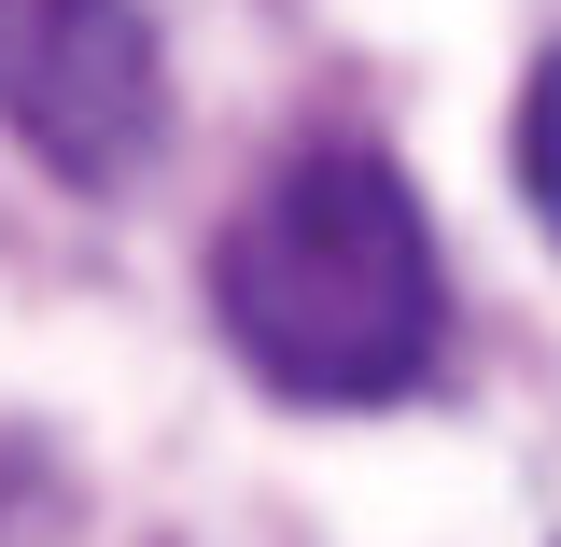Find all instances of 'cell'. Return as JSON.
<instances>
[{
	"label": "cell",
	"mask_w": 561,
	"mask_h": 547,
	"mask_svg": "<svg viewBox=\"0 0 561 547\" xmlns=\"http://www.w3.org/2000/svg\"><path fill=\"white\" fill-rule=\"evenodd\" d=\"M505 155H519V197L561 225V43L534 57V84H519V127H505Z\"/></svg>",
	"instance_id": "3957f363"
},
{
	"label": "cell",
	"mask_w": 561,
	"mask_h": 547,
	"mask_svg": "<svg viewBox=\"0 0 561 547\" xmlns=\"http://www.w3.org/2000/svg\"><path fill=\"white\" fill-rule=\"evenodd\" d=\"M210 309L239 365L295 408H393L435 379V338H449L435 225L365 140L280 155L239 197V225L210 239Z\"/></svg>",
	"instance_id": "6da1fadb"
},
{
	"label": "cell",
	"mask_w": 561,
	"mask_h": 547,
	"mask_svg": "<svg viewBox=\"0 0 561 547\" xmlns=\"http://www.w3.org/2000/svg\"><path fill=\"white\" fill-rule=\"evenodd\" d=\"M0 127L57 183H127L154 140V14L140 0H0Z\"/></svg>",
	"instance_id": "7a4b0ae2"
}]
</instances>
